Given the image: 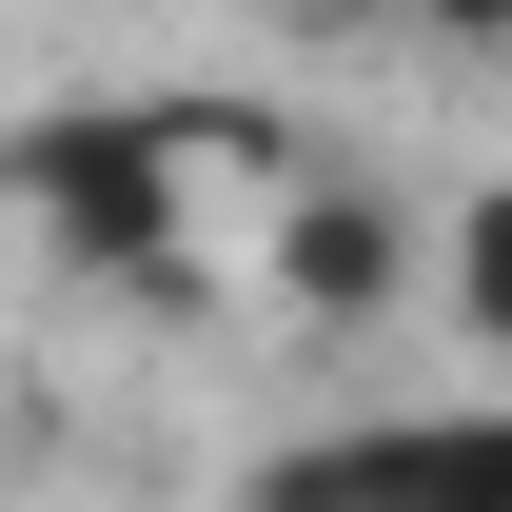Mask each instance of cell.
<instances>
[{
    "label": "cell",
    "mask_w": 512,
    "mask_h": 512,
    "mask_svg": "<svg viewBox=\"0 0 512 512\" xmlns=\"http://www.w3.org/2000/svg\"><path fill=\"white\" fill-rule=\"evenodd\" d=\"M237 512H512V394H473V414H375V434H316V453H276Z\"/></svg>",
    "instance_id": "obj_1"
},
{
    "label": "cell",
    "mask_w": 512,
    "mask_h": 512,
    "mask_svg": "<svg viewBox=\"0 0 512 512\" xmlns=\"http://www.w3.org/2000/svg\"><path fill=\"white\" fill-rule=\"evenodd\" d=\"M20 197H40L79 256L158 276V138H138V119H60V138H20Z\"/></svg>",
    "instance_id": "obj_2"
},
{
    "label": "cell",
    "mask_w": 512,
    "mask_h": 512,
    "mask_svg": "<svg viewBox=\"0 0 512 512\" xmlns=\"http://www.w3.org/2000/svg\"><path fill=\"white\" fill-rule=\"evenodd\" d=\"M394 256H414V237H394L375 197H296V296H316V316H375Z\"/></svg>",
    "instance_id": "obj_3"
},
{
    "label": "cell",
    "mask_w": 512,
    "mask_h": 512,
    "mask_svg": "<svg viewBox=\"0 0 512 512\" xmlns=\"http://www.w3.org/2000/svg\"><path fill=\"white\" fill-rule=\"evenodd\" d=\"M453 316H473V335L512 355V178L473 197V217H453Z\"/></svg>",
    "instance_id": "obj_4"
},
{
    "label": "cell",
    "mask_w": 512,
    "mask_h": 512,
    "mask_svg": "<svg viewBox=\"0 0 512 512\" xmlns=\"http://www.w3.org/2000/svg\"><path fill=\"white\" fill-rule=\"evenodd\" d=\"M434 20H473V40H493V20H512V0H434Z\"/></svg>",
    "instance_id": "obj_5"
}]
</instances>
